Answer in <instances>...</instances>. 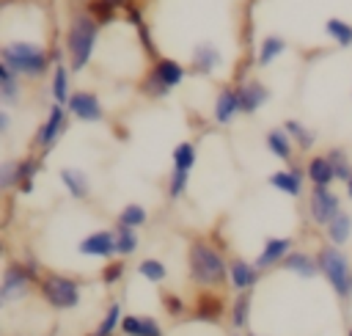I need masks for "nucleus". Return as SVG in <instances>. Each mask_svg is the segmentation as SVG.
<instances>
[{"label":"nucleus","mask_w":352,"mask_h":336,"mask_svg":"<svg viewBox=\"0 0 352 336\" xmlns=\"http://www.w3.org/2000/svg\"><path fill=\"white\" fill-rule=\"evenodd\" d=\"M99 19L85 8V11H74L69 19V30H66V52H69V63L72 72H82L96 50V39H99Z\"/></svg>","instance_id":"obj_1"},{"label":"nucleus","mask_w":352,"mask_h":336,"mask_svg":"<svg viewBox=\"0 0 352 336\" xmlns=\"http://www.w3.org/2000/svg\"><path fill=\"white\" fill-rule=\"evenodd\" d=\"M0 58L19 77H41L52 61L47 47H41L36 41H6L0 47Z\"/></svg>","instance_id":"obj_2"},{"label":"nucleus","mask_w":352,"mask_h":336,"mask_svg":"<svg viewBox=\"0 0 352 336\" xmlns=\"http://www.w3.org/2000/svg\"><path fill=\"white\" fill-rule=\"evenodd\" d=\"M187 264H190V275L192 281L198 284H206V286H214L226 278V259L220 251H214L209 242L204 240H195L190 245V253H187Z\"/></svg>","instance_id":"obj_3"},{"label":"nucleus","mask_w":352,"mask_h":336,"mask_svg":"<svg viewBox=\"0 0 352 336\" xmlns=\"http://www.w3.org/2000/svg\"><path fill=\"white\" fill-rule=\"evenodd\" d=\"M316 259H319V267H322L324 278L336 289V295L338 297H349L352 295V267H349V259L336 245H324Z\"/></svg>","instance_id":"obj_4"},{"label":"nucleus","mask_w":352,"mask_h":336,"mask_svg":"<svg viewBox=\"0 0 352 336\" xmlns=\"http://www.w3.org/2000/svg\"><path fill=\"white\" fill-rule=\"evenodd\" d=\"M38 289L44 295V300L52 306V308H74L80 303V286L74 278H66V275H44L38 281Z\"/></svg>","instance_id":"obj_5"},{"label":"nucleus","mask_w":352,"mask_h":336,"mask_svg":"<svg viewBox=\"0 0 352 336\" xmlns=\"http://www.w3.org/2000/svg\"><path fill=\"white\" fill-rule=\"evenodd\" d=\"M66 105H60V102H55L52 107H50V116L41 121V127L36 129V138H33V143L38 146V149H50L66 129H69V118H66Z\"/></svg>","instance_id":"obj_6"},{"label":"nucleus","mask_w":352,"mask_h":336,"mask_svg":"<svg viewBox=\"0 0 352 336\" xmlns=\"http://www.w3.org/2000/svg\"><path fill=\"white\" fill-rule=\"evenodd\" d=\"M338 212H341L338 196L330 187L314 185V190H311V218H314V223L316 226H327Z\"/></svg>","instance_id":"obj_7"},{"label":"nucleus","mask_w":352,"mask_h":336,"mask_svg":"<svg viewBox=\"0 0 352 336\" xmlns=\"http://www.w3.org/2000/svg\"><path fill=\"white\" fill-rule=\"evenodd\" d=\"M69 113L80 121H102L104 118V110H102V102L94 91H72L69 102H66Z\"/></svg>","instance_id":"obj_8"},{"label":"nucleus","mask_w":352,"mask_h":336,"mask_svg":"<svg viewBox=\"0 0 352 336\" xmlns=\"http://www.w3.org/2000/svg\"><path fill=\"white\" fill-rule=\"evenodd\" d=\"M236 96H239V110L250 116L270 99V88L258 80H245V83L236 85Z\"/></svg>","instance_id":"obj_9"},{"label":"nucleus","mask_w":352,"mask_h":336,"mask_svg":"<svg viewBox=\"0 0 352 336\" xmlns=\"http://www.w3.org/2000/svg\"><path fill=\"white\" fill-rule=\"evenodd\" d=\"M77 251L85 253V256H102V259H110L113 253H118L116 234H113V231H94V234H88L85 240H80Z\"/></svg>","instance_id":"obj_10"},{"label":"nucleus","mask_w":352,"mask_h":336,"mask_svg":"<svg viewBox=\"0 0 352 336\" xmlns=\"http://www.w3.org/2000/svg\"><path fill=\"white\" fill-rule=\"evenodd\" d=\"M220 61H223V55H220V50H217L212 41H201V44L192 47V55H190L192 72H198V74H212V72L220 66Z\"/></svg>","instance_id":"obj_11"},{"label":"nucleus","mask_w":352,"mask_h":336,"mask_svg":"<svg viewBox=\"0 0 352 336\" xmlns=\"http://www.w3.org/2000/svg\"><path fill=\"white\" fill-rule=\"evenodd\" d=\"M242 113L239 110V96H236V88H220L217 96H214V107H212V118L217 124H231L234 116Z\"/></svg>","instance_id":"obj_12"},{"label":"nucleus","mask_w":352,"mask_h":336,"mask_svg":"<svg viewBox=\"0 0 352 336\" xmlns=\"http://www.w3.org/2000/svg\"><path fill=\"white\" fill-rule=\"evenodd\" d=\"M289 253H292V240H289V237H270V240L264 242L261 253L256 256V267H258V270H267V267L283 262Z\"/></svg>","instance_id":"obj_13"},{"label":"nucleus","mask_w":352,"mask_h":336,"mask_svg":"<svg viewBox=\"0 0 352 336\" xmlns=\"http://www.w3.org/2000/svg\"><path fill=\"white\" fill-rule=\"evenodd\" d=\"M30 270H25L22 264H8L6 267V275H3V286H0V297L3 300H11V297H19L25 289H28V281H30Z\"/></svg>","instance_id":"obj_14"},{"label":"nucleus","mask_w":352,"mask_h":336,"mask_svg":"<svg viewBox=\"0 0 352 336\" xmlns=\"http://www.w3.org/2000/svg\"><path fill=\"white\" fill-rule=\"evenodd\" d=\"M151 72H154V77H157L165 88H176V85L184 80V74H187V69H184L179 61H173V58H157L154 66H151Z\"/></svg>","instance_id":"obj_15"},{"label":"nucleus","mask_w":352,"mask_h":336,"mask_svg":"<svg viewBox=\"0 0 352 336\" xmlns=\"http://www.w3.org/2000/svg\"><path fill=\"white\" fill-rule=\"evenodd\" d=\"M305 174H308V179H311L314 185H319V187H330V185L336 182V171H333V162H330L327 154H314V157L308 160V165H305Z\"/></svg>","instance_id":"obj_16"},{"label":"nucleus","mask_w":352,"mask_h":336,"mask_svg":"<svg viewBox=\"0 0 352 336\" xmlns=\"http://www.w3.org/2000/svg\"><path fill=\"white\" fill-rule=\"evenodd\" d=\"M228 278H231V286L239 289V292H248L256 281H258V267L250 264V262H242V259H234L228 264Z\"/></svg>","instance_id":"obj_17"},{"label":"nucleus","mask_w":352,"mask_h":336,"mask_svg":"<svg viewBox=\"0 0 352 336\" xmlns=\"http://www.w3.org/2000/svg\"><path fill=\"white\" fill-rule=\"evenodd\" d=\"M270 185L286 196H300L302 193V171L300 168H283V171H275L270 176Z\"/></svg>","instance_id":"obj_18"},{"label":"nucleus","mask_w":352,"mask_h":336,"mask_svg":"<svg viewBox=\"0 0 352 336\" xmlns=\"http://www.w3.org/2000/svg\"><path fill=\"white\" fill-rule=\"evenodd\" d=\"M223 314V297L214 295V292H204L195 297V311H192V319H206V322H214L220 319Z\"/></svg>","instance_id":"obj_19"},{"label":"nucleus","mask_w":352,"mask_h":336,"mask_svg":"<svg viewBox=\"0 0 352 336\" xmlns=\"http://www.w3.org/2000/svg\"><path fill=\"white\" fill-rule=\"evenodd\" d=\"M264 140H267V149H270L278 160H283V162L292 160V154H294V140H292V135L286 132V127H280V129H270Z\"/></svg>","instance_id":"obj_20"},{"label":"nucleus","mask_w":352,"mask_h":336,"mask_svg":"<svg viewBox=\"0 0 352 336\" xmlns=\"http://www.w3.org/2000/svg\"><path fill=\"white\" fill-rule=\"evenodd\" d=\"M121 333H126V336H162V328L151 317H124Z\"/></svg>","instance_id":"obj_21"},{"label":"nucleus","mask_w":352,"mask_h":336,"mask_svg":"<svg viewBox=\"0 0 352 336\" xmlns=\"http://www.w3.org/2000/svg\"><path fill=\"white\" fill-rule=\"evenodd\" d=\"M283 52H286V41L280 36H264L258 50H256V66H270Z\"/></svg>","instance_id":"obj_22"},{"label":"nucleus","mask_w":352,"mask_h":336,"mask_svg":"<svg viewBox=\"0 0 352 336\" xmlns=\"http://www.w3.org/2000/svg\"><path fill=\"white\" fill-rule=\"evenodd\" d=\"M60 182H63V187H66L74 198H85L88 190H91L88 176H85L80 168H63V171H60Z\"/></svg>","instance_id":"obj_23"},{"label":"nucleus","mask_w":352,"mask_h":336,"mask_svg":"<svg viewBox=\"0 0 352 336\" xmlns=\"http://www.w3.org/2000/svg\"><path fill=\"white\" fill-rule=\"evenodd\" d=\"M69 96H72V80H69L66 63L60 61V63H55V72H52V99L60 102V105H66Z\"/></svg>","instance_id":"obj_24"},{"label":"nucleus","mask_w":352,"mask_h":336,"mask_svg":"<svg viewBox=\"0 0 352 336\" xmlns=\"http://www.w3.org/2000/svg\"><path fill=\"white\" fill-rule=\"evenodd\" d=\"M0 96L6 105H14L19 99V74L6 63H0Z\"/></svg>","instance_id":"obj_25"},{"label":"nucleus","mask_w":352,"mask_h":336,"mask_svg":"<svg viewBox=\"0 0 352 336\" xmlns=\"http://www.w3.org/2000/svg\"><path fill=\"white\" fill-rule=\"evenodd\" d=\"M324 229H327V237H330L333 245H344L349 240V234H352V218L346 212H338Z\"/></svg>","instance_id":"obj_26"},{"label":"nucleus","mask_w":352,"mask_h":336,"mask_svg":"<svg viewBox=\"0 0 352 336\" xmlns=\"http://www.w3.org/2000/svg\"><path fill=\"white\" fill-rule=\"evenodd\" d=\"M283 264L289 267V270H294L297 275H302V278H311V275H316L322 267H319V259H311L308 253H289L286 259H283Z\"/></svg>","instance_id":"obj_27"},{"label":"nucleus","mask_w":352,"mask_h":336,"mask_svg":"<svg viewBox=\"0 0 352 336\" xmlns=\"http://www.w3.org/2000/svg\"><path fill=\"white\" fill-rule=\"evenodd\" d=\"M324 33L338 44V47H352V25L346 19H338V17H330L324 22Z\"/></svg>","instance_id":"obj_28"},{"label":"nucleus","mask_w":352,"mask_h":336,"mask_svg":"<svg viewBox=\"0 0 352 336\" xmlns=\"http://www.w3.org/2000/svg\"><path fill=\"white\" fill-rule=\"evenodd\" d=\"M283 127H286V132L292 135V140H294V143H297V146H300L302 151H308V149H311V146L316 143V132H314V129H308L305 124H300V121L289 118V121H286Z\"/></svg>","instance_id":"obj_29"},{"label":"nucleus","mask_w":352,"mask_h":336,"mask_svg":"<svg viewBox=\"0 0 352 336\" xmlns=\"http://www.w3.org/2000/svg\"><path fill=\"white\" fill-rule=\"evenodd\" d=\"M36 171H38V160H33V157H25V160H16V185L25 190V193H30V187H33V176H36Z\"/></svg>","instance_id":"obj_30"},{"label":"nucleus","mask_w":352,"mask_h":336,"mask_svg":"<svg viewBox=\"0 0 352 336\" xmlns=\"http://www.w3.org/2000/svg\"><path fill=\"white\" fill-rule=\"evenodd\" d=\"M173 168H184V171H190L192 165H195V146L190 143V140H182V143H176V149H173Z\"/></svg>","instance_id":"obj_31"},{"label":"nucleus","mask_w":352,"mask_h":336,"mask_svg":"<svg viewBox=\"0 0 352 336\" xmlns=\"http://www.w3.org/2000/svg\"><path fill=\"white\" fill-rule=\"evenodd\" d=\"M116 245H118V253L121 256H129L138 251V234L132 226H121L118 223V231H116Z\"/></svg>","instance_id":"obj_32"},{"label":"nucleus","mask_w":352,"mask_h":336,"mask_svg":"<svg viewBox=\"0 0 352 336\" xmlns=\"http://www.w3.org/2000/svg\"><path fill=\"white\" fill-rule=\"evenodd\" d=\"M327 157H330V162H333L336 179H338V182H349V176H352V165H349L346 151H344V149H330Z\"/></svg>","instance_id":"obj_33"},{"label":"nucleus","mask_w":352,"mask_h":336,"mask_svg":"<svg viewBox=\"0 0 352 336\" xmlns=\"http://www.w3.org/2000/svg\"><path fill=\"white\" fill-rule=\"evenodd\" d=\"M118 328H121V306L118 303H110V308H107V314L99 322V328H96L94 336H113Z\"/></svg>","instance_id":"obj_34"},{"label":"nucleus","mask_w":352,"mask_h":336,"mask_svg":"<svg viewBox=\"0 0 352 336\" xmlns=\"http://www.w3.org/2000/svg\"><path fill=\"white\" fill-rule=\"evenodd\" d=\"M187 176H190V171H184V168H173V171H170V176H168V198H170V201H176V198L184 196V190H187Z\"/></svg>","instance_id":"obj_35"},{"label":"nucleus","mask_w":352,"mask_h":336,"mask_svg":"<svg viewBox=\"0 0 352 336\" xmlns=\"http://www.w3.org/2000/svg\"><path fill=\"white\" fill-rule=\"evenodd\" d=\"M146 209L140 207V204H126L121 212H118V223L121 226H132V229H138V226H143L146 223Z\"/></svg>","instance_id":"obj_36"},{"label":"nucleus","mask_w":352,"mask_h":336,"mask_svg":"<svg viewBox=\"0 0 352 336\" xmlns=\"http://www.w3.org/2000/svg\"><path fill=\"white\" fill-rule=\"evenodd\" d=\"M138 270H140V275L148 278L151 284H160V281H165V275H168V270H165V264H162L160 259H143Z\"/></svg>","instance_id":"obj_37"},{"label":"nucleus","mask_w":352,"mask_h":336,"mask_svg":"<svg viewBox=\"0 0 352 336\" xmlns=\"http://www.w3.org/2000/svg\"><path fill=\"white\" fill-rule=\"evenodd\" d=\"M248 319H250V297H248V295H242V297L234 303L231 322H234V328H248Z\"/></svg>","instance_id":"obj_38"},{"label":"nucleus","mask_w":352,"mask_h":336,"mask_svg":"<svg viewBox=\"0 0 352 336\" xmlns=\"http://www.w3.org/2000/svg\"><path fill=\"white\" fill-rule=\"evenodd\" d=\"M140 91H143L146 96H157V99H160V96H165L170 88H165V85L154 77V72L148 69V74H146V77H143V83H140Z\"/></svg>","instance_id":"obj_39"},{"label":"nucleus","mask_w":352,"mask_h":336,"mask_svg":"<svg viewBox=\"0 0 352 336\" xmlns=\"http://www.w3.org/2000/svg\"><path fill=\"white\" fill-rule=\"evenodd\" d=\"M14 185H16V160H6V162L0 165V187L8 190V187H14Z\"/></svg>","instance_id":"obj_40"},{"label":"nucleus","mask_w":352,"mask_h":336,"mask_svg":"<svg viewBox=\"0 0 352 336\" xmlns=\"http://www.w3.org/2000/svg\"><path fill=\"white\" fill-rule=\"evenodd\" d=\"M162 303H165V311L170 317H182L184 314V300L179 295H162Z\"/></svg>","instance_id":"obj_41"},{"label":"nucleus","mask_w":352,"mask_h":336,"mask_svg":"<svg viewBox=\"0 0 352 336\" xmlns=\"http://www.w3.org/2000/svg\"><path fill=\"white\" fill-rule=\"evenodd\" d=\"M121 273H124V264H121V262H113V264H107V267L102 270V281H104V284H116V281L121 278Z\"/></svg>","instance_id":"obj_42"},{"label":"nucleus","mask_w":352,"mask_h":336,"mask_svg":"<svg viewBox=\"0 0 352 336\" xmlns=\"http://www.w3.org/2000/svg\"><path fill=\"white\" fill-rule=\"evenodd\" d=\"M0 132H8V113L0 110Z\"/></svg>","instance_id":"obj_43"},{"label":"nucleus","mask_w":352,"mask_h":336,"mask_svg":"<svg viewBox=\"0 0 352 336\" xmlns=\"http://www.w3.org/2000/svg\"><path fill=\"white\" fill-rule=\"evenodd\" d=\"M102 3H104V6H110V8L116 11V8H121V6H126L129 0H102Z\"/></svg>","instance_id":"obj_44"},{"label":"nucleus","mask_w":352,"mask_h":336,"mask_svg":"<svg viewBox=\"0 0 352 336\" xmlns=\"http://www.w3.org/2000/svg\"><path fill=\"white\" fill-rule=\"evenodd\" d=\"M346 193H349V198H352V176H349V182H346Z\"/></svg>","instance_id":"obj_45"},{"label":"nucleus","mask_w":352,"mask_h":336,"mask_svg":"<svg viewBox=\"0 0 352 336\" xmlns=\"http://www.w3.org/2000/svg\"><path fill=\"white\" fill-rule=\"evenodd\" d=\"M349 336H352V328H349Z\"/></svg>","instance_id":"obj_46"},{"label":"nucleus","mask_w":352,"mask_h":336,"mask_svg":"<svg viewBox=\"0 0 352 336\" xmlns=\"http://www.w3.org/2000/svg\"><path fill=\"white\" fill-rule=\"evenodd\" d=\"M250 336H256V333H250Z\"/></svg>","instance_id":"obj_47"}]
</instances>
